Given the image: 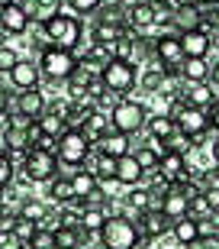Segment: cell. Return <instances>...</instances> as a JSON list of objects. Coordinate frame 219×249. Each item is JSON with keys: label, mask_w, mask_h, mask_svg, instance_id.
Masks as SVG:
<instances>
[{"label": "cell", "mask_w": 219, "mask_h": 249, "mask_svg": "<svg viewBox=\"0 0 219 249\" xmlns=\"http://www.w3.org/2000/svg\"><path fill=\"white\" fill-rule=\"evenodd\" d=\"M42 29H46V39L55 49L74 52V46L81 42V23H78V17H68V13H55L52 19L42 23Z\"/></svg>", "instance_id": "cell-1"}, {"label": "cell", "mask_w": 219, "mask_h": 249, "mask_svg": "<svg viewBox=\"0 0 219 249\" xmlns=\"http://www.w3.org/2000/svg\"><path fill=\"white\" fill-rule=\"evenodd\" d=\"M145 120H148V110H145V104H139V101H116L113 110H110V129L126 133V136L145 129Z\"/></svg>", "instance_id": "cell-2"}, {"label": "cell", "mask_w": 219, "mask_h": 249, "mask_svg": "<svg viewBox=\"0 0 219 249\" xmlns=\"http://www.w3.org/2000/svg\"><path fill=\"white\" fill-rule=\"evenodd\" d=\"M103 249H136L139 246V227L126 217H107L100 227Z\"/></svg>", "instance_id": "cell-3"}, {"label": "cell", "mask_w": 219, "mask_h": 249, "mask_svg": "<svg viewBox=\"0 0 219 249\" xmlns=\"http://www.w3.org/2000/svg\"><path fill=\"white\" fill-rule=\"evenodd\" d=\"M74 68H78L74 52H68V49H55V46H46V49H42L39 71L46 74V78H52V81H68V78L74 74Z\"/></svg>", "instance_id": "cell-4"}, {"label": "cell", "mask_w": 219, "mask_h": 249, "mask_svg": "<svg viewBox=\"0 0 219 249\" xmlns=\"http://www.w3.org/2000/svg\"><path fill=\"white\" fill-rule=\"evenodd\" d=\"M136 81H139V74H136V65H132V62L110 58V62L100 68V84L107 88V91H113V94L132 91V88H136Z\"/></svg>", "instance_id": "cell-5"}, {"label": "cell", "mask_w": 219, "mask_h": 249, "mask_svg": "<svg viewBox=\"0 0 219 249\" xmlns=\"http://www.w3.org/2000/svg\"><path fill=\"white\" fill-rule=\"evenodd\" d=\"M23 172H26L29 181L48 185V181L58 175V156H55V152H46V149H39V146H29L26 162H23Z\"/></svg>", "instance_id": "cell-6"}, {"label": "cell", "mask_w": 219, "mask_h": 249, "mask_svg": "<svg viewBox=\"0 0 219 249\" xmlns=\"http://www.w3.org/2000/svg\"><path fill=\"white\" fill-rule=\"evenodd\" d=\"M91 149L94 146L84 139L81 129H64L62 136H58L55 156H58V162H64V165H84L87 156H91Z\"/></svg>", "instance_id": "cell-7"}, {"label": "cell", "mask_w": 219, "mask_h": 249, "mask_svg": "<svg viewBox=\"0 0 219 249\" xmlns=\"http://www.w3.org/2000/svg\"><path fill=\"white\" fill-rule=\"evenodd\" d=\"M155 58L168 74H177L184 65V49H181V39L177 36H161L155 39Z\"/></svg>", "instance_id": "cell-8"}, {"label": "cell", "mask_w": 219, "mask_h": 249, "mask_svg": "<svg viewBox=\"0 0 219 249\" xmlns=\"http://www.w3.org/2000/svg\"><path fill=\"white\" fill-rule=\"evenodd\" d=\"M158 175L168 181V185H184L190 178V168H187V156L184 152H164L161 162H158Z\"/></svg>", "instance_id": "cell-9"}, {"label": "cell", "mask_w": 219, "mask_h": 249, "mask_svg": "<svg viewBox=\"0 0 219 249\" xmlns=\"http://www.w3.org/2000/svg\"><path fill=\"white\" fill-rule=\"evenodd\" d=\"M203 23V13L200 7L193 3V0H184L174 7V17H171V26H174V36H181V33H190V29H200Z\"/></svg>", "instance_id": "cell-10"}, {"label": "cell", "mask_w": 219, "mask_h": 249, "mask_svg": "<svg viewBox=\"0 0 219 249\" xmlns=\"http://www.w3.org/2000/svg\"><path fill=\"white\" fill-rule=\"evenodd\" d=\"M39 78H42V71H39V65L29 62V58H16V65L10 68V84L19 88V91H32V88H39Z\"/></svg>", "instance_id": "cell-11"}, {"label": "cell", "mask_w": 219, "mask_h": 249, "mask_svg": "<svg viewBox=\"0 0 219 249\" xmlns=\"http://www.w3.org/2000/svg\"><path fill=\"white\" fill-rule=\"evenodd\" d=\"M174 126H177V133H181V136L206 133V129H210V117H206V110H200V107H184V110L177 113Z\"/></svg>", "instance_id": "cell-12"}, {"label": "cell", "mask_w": 219, "mask_h": 249, "mask_svg": "<svg viewBox=\"0 0 219 249\" xmlns=\"http://www.w3.org/2000/svg\"><path fill=\"white\" fill-rule=\"evenodd\" d=\"M181 49H184V58H206L210 55V46L213 39L203 33V29H190V33H181Z\"/></svg>", "instance_id": "cell-13"}, {"label": "cell", "mask_w": 219, "mask_h": 249, "mask_svg": "<svg viewBox=\"0 0 219 249\" xmlns=\"http://www.w3.org/2000/svg\"><path fill=\"white\" fill-rule=\"evenodd\" d=\"M94 146H97V152H100V156H110V159H123V156H129V152H132L129 136H126V133H116V129H110L107 136H100Z\"/></svg>", "instance_id": "cell-14"}, {"label": "cell", "mask_w": 219, "mask_h": 249, "mask_svg": "<svg viewBox=\"0 0 219 249\" xmlns=\"http://www.w3.org/2000/svg\"><path fill=\"white\" fill-rule=\"evenodd\" d=\"M29 29V17L23 13L19 3H10V7L0 10V33H7V36H19V33H26Z\"/></svg>", "instance_id": "cell-15"}, {"label": "cell", "mask_w": 219, "mask_h": 249, "mask_svg": "<svg viewBox=\"0 0 219 249\" xmlns=\"http://www.w3.org/2000/svg\"><path fill=\"white\" fill-rule=\"evenodd\" d=\"M168 227H171V220H168L161 211H142V213H139V236H145V240H158V236H164Z\"/></svg>", "instance_id": "cell-16"}, {"label": "cell", "mask_w": 219, "mask_h": 249, "mask_svg": "<svg viewBox=\"0 0 219 249\" xmlns=\"http://www.w3.org/2000/svg\"><path fill=\"white\" fill-rule=\"evenodd\" d=\"M181 101L187 104V107H200V110H206V107H213V88L210 81H197V84H184L181 91Z\"/></svg>", "instance_id": "cell-17"}, {"label": "cell", "mask_w": 219, "mask_h": 249, "mask_svg": "<svg viewBox=\"0 0 219 249\" xmlns=\"http://www.w3.org/2000/svg\"><path fill=\"white\" fill-rule=\"evenodd\" d=\"M16 110L23 113V117H29V120H39V117L46 113V97H42V91H39V88L23 91L16 97Z\"/></svg>", "instance_id": "cell-18"}, {"label": "cell", "mask_w": 219, "mask_h": 249, "mask_svg": "<svg viewBox=\"0 0 219 249\" xmlns=\"http://www.w3.org/2000/svg\"><path fill=\"white\" fill-rule=\"evenodd\" d=\"M142 168H139V162H136V156L129 152V156H123V159H116V181L119 185H126V188H136L139 181H142Z\"/></svg>", "instance_id": "cell-19"}, {"label": "cell", "mask_w": 219, "mask_h": 249, "mask_svg": "<svg viewBox=\"0 0 219 249\" xmlns=\"http://www.w3.org/2000/svg\"><path fill=\"white\" fill-rule=\"evenodd\" d=\"M71 191H74V204L87 201V197L97 191V178H94V172H74L71 175Z\"/></svg>", "instance_id": "cell-20"}, {"label": "cell", "mask_w": 219, "mask_h": 249, "mask_svg": "<svg viewBox=\"0 0 219 249\" xmlns=\"http://www.w3.org/2000/svg\"><path fill=\"white\" fill-rule=\"evenodd\" d=\"M181 78H184V84L210 81V65H206V58H184V65H181Z\"/></svg>", "instance_id": "cell-21"}, {"label": "cell", "mask_w": 219, "mask_h": 249, "mask_svg": "<svg viewBox=\"0 0 219 249\" xmlns=\"http://www.w3.org/2000/svg\"><path fill=\"white\" fill-rule=\"evenodd\" d=\"M81 133H84V139H87V142L94 146V142H97L100 136H107V133H110V117H103V113H94V110H91V117L81 123Z\"/></svg>", "instance_id": "cell-22"}, {"label": "cell", "mask_w": 219, "mask_h": 249, "mask_svg": "<svg viewBox=\"0 0 219 249\" xmlns=\"http://www.w3.org/2000/svg\"><path fill=\"white\" fill-rule=\"evenodd\" d=\"M123 36H126V26L123 23H97V29H94V39L103 49H113Z\"/></svg>", "instance_id": "cell-23"}, {"label": "cell", "mask_w": 219, "mask_h": 249, "mask_svg": "<svg viewBox=\"0 0 219 249\" xmlns=\"http://www.w3.org/2000/svg\"><path fill=\"white\" fill-rule=\"evenodd\" d=\"M171 233H174V240L181 243V246H190V243L200 240V230H197V220H193V217H181V220H174L171 223Z\"/></svg>", "instance_id": "cell-24"}, {"label": "cell", "mask_w": 219, "mask_h": 249, "mask_svg": "<svg viewBox=\"0 0 219 249\" xmlns=\"http://www.w3.org/2000/svg\"><path fill=\"white\" fill-rule=\"evenodd\" d=\"M107 223V211L103 207H84L78 217V230L81 233H100V227Z\"/></svg>", "instance_id": "cell-25"}, {"label": "cell", "mask_w": 219, "mask_h": 249, "mask_svg": "<svg viewBox=\"0 0 219 249\" xmlns=\"http://www.w3.org/2000/svg\"><path fill=\"white\" fill-rule=\"evenodd\" d=\"M36 129L42 133V136H52V139H58V136L64 133V129H71V126L64 123V117H62V113H48V110H46V113H42V117L36 120Z\"/></svg>", "instance_id": "cell-26"}, {"label": "cell", "mask_w": 219, "mask_h": 249, "mask_svg": "<svg viewBox=\"0 0 219 249\" xmlns=\"http://www.w3.org/2000/svg\"><path fill=\"white\" fill-rule=\"evenodd\" d=\"M129 23H132L136 29L155 26V13H152V3H148V0H136V3L129 7Z\"/></svg>", "instance_id": "cell-27"}, {"label": "cell", "mask_w": 219, "mask_h": 249, "mask_svg": "<svg viewBox=\"0 0 219 249\" xmlns=\"http://www.w3.org/2000/svg\"><path fill=\"white\" fill-rule=\"evenodd\" d=\"M168 78H171V74L164 71L161 65H155V68H148V71L139 78V84H142L148 94H164V84H168Z\"/></svg>", "instance_id": "cell-28"}, {"label": "cell", "mask_w": 219, "mask_h": 249, "mask_svg": "<svg viewBox=\"0 0 219 249\" xmlns=\"http://www.w3.org/2000/svg\"><path fill=\"white\" fill-rule=\"evenodd\" d=\"M132 156H136V162H139V168H142V172H158L161 152H158L155 146H139V149H132Z\"/></svg>", "instance_id": "cell-29"}, {"label": "cell", "mask_w": 219, "mask_h": 249, "mask_svg": "<svg viewBox=\"0 0 219 249\" xmlns=\"http://www.w3.org/2000/svg\"><path fill=\"white\" fill-rule=\"evenodd\" d=\"M55 249H81V230L78 227H58L55 230Z\"/></svg>", "instance_id": "cell-30"}, {"label": "cell", "mask_w": 219, "mask_h": 249, "mask_svg": "<svg viewBox=\"0 0 219 249\" xmlns=\"http://www.w3.org/2000/svg\"><path fill=\"white\" fill-rule=\"evenodd\" d=\"M52 197H55V204H74V191H71V175L68 178H58L55 175L52 181Z\"/></svg>", "instance_id": "cell-31"}, {"label": "cell", "mask_w": 219, "mask_h": 249, "mask_svg": "<svg viewBox=\"0 0 219 249\" xmlns=\"http://www.w3.org/2000/svg\"><path fill=\"white\" fill-rule=\"evenodd\" d=\"M94 178H97V181H116V159L100 156V152H97V165H94Z\"/></svg>", "instance_id": "cell-32"}, {"label": "cell", "mask_w": 219, "mask_h": 249, "mask_svg": "<svg viewBox=\"0 0 219 249\" xmlns=\"http://www.w3.org/2000/svg\"><path fill=\"white\" fill-rule=\"evenodd\" d=\"M10 230H13V236H16V240L23 243V246H26V243L32 240V236H36V230H39V223L26 220V217H13V227H10Z\"/></svg>", "instance_id": "cell-33"}, {"label": "cell", "mask_w": 219, "mask_h": 249, "mask_svg": "<svg viewBox=\"0 0 219 249\" xmlns=\"http://www.w3.org/2000/svg\"><path fill=\"white\" fill-rule=\"evenodd\" d=\"M32 7H36L32 19L46 23V19H52L55 13H62V0H32Z\"/></svg>", "instance_id": "cell-34"}, {"label": "cell", "mask_w": 219, "mask_h": 249, "mask_svg": "<svg viewBox=\"0 0 219 249\" xmlns=\"http://www.w3.org/2000/svg\"><path fill=\"white\" fill-rule=\"evenodd\" d=\"M46 204L42 201H36V197H26V201H23V207H19V213L16 217H26V220H32V223H39L42 220V217H46Z\"/></svg>", "instance_id": "cell-35"}, {"label": "cell", "mask_w": 219, "mask_h": 249, "mask_svg": "<svg viewBox=\"0 0 219 249\" xmlns=\"http://www.w3.org/2000/svg\"><path fill=\"white\" fill-rule=\"evenodd\" d=\"M129 207H136L139 213H142V211H152V191L136 185L132 191H129Z\"/></svg>", "instance_id": "cell-36"}, {"label": "cell", "mask_w": 219, "mask_h": 249, "mask_svg": "<svg viewBox=\"0 0 219 249\" xmlns=\"http://www.w3.org/2000/svg\"><path fill=\"white\" fill-rule=\"evenodd\" d=\"M29 249H55V233H48V230H36V236L26 243Z\"/></svg>", "instance_id": "cell-37"}, {"label": "cell", "mask_w": 219, "mask_h": 249, "mask_svg": "<svg viewBox=\"0 0 219 249\" xmlns=\"http://www.w3.org/2000/svg\"><path fill=\"white\" fill-rule=\"evenodd\" d=\"M13 172H16V168H13V159H10V156H0V191L13 181Z\"/></svg>", "instance_id": "cell-38"}, {"label": "cell", "mask_w": 219, "mask_h": 249, "mask_svg": "<svg viewBox=\"0 0 219 249\" xmlns=\"http://www.w3.org/2000/svg\"><path fill=\"white\" fill-rule=\"evenodd\" d=\"M13 65H16V52L10 46H0V74H10Z\"/></svg>", "instance_id": "cell-39"}, {"label": "cell", "mask_w": 219, "mask_h": 249, "mask_svg": "<svg viewBox=\"0 0 219 249\" xmlns=\"http://www.w3.org/2000/svg\"><path fill=\"white\" fill-rule=\"evenodd\" d=\"M100 3H103V0H68V7H71L74 13H94Z\"/></svg>", "instance_id": "cell-40"}, {"label": "cell", "mask_w": 219, "mask_h": 249, "mask_svg": "<svg viewBox=\"0 0 219 249\" xmlns=\"http://www.w3.org/2000/svg\"><path fill=\"white\" fill-rule=\"evenodd\" d=\"M7 129H10V113L3 110L0 113V156H7L10 146H7Z\"/></svg>", "instance_id": "cell-41"}, {"label": "cell", "mask_w": 219, "mask_h": 249, "mask_svg": "<svg viewBox=\"0 0 219 249\" xmlns=\"http://www.w3.org/2000/svg\"><path fill=\"white\" fill-rule=\"evenodd\" d=\"M0 249H23V243L13 236V230H0Z\"/></svg>", "instance_id": "cell-42"}, {"label": "cell", "mask_w": 219, "mask_h": 249, "mask_svg": "<svg viewBox=\"0 0 219 249\" xmlns=\"http://www.w3.org/2000/svg\"><path fill=\"white\" fill-rule=\"evenodd\" d=\"M203 197H206V204L213 207V213H219V185L206 188V191H203Z\"/></svg>", "instance_id": "cell-43"}, {"label": "cell", "mask_w": 219, "mask_h": 249, "mask_svg": "<svg viewBox=\"0 0 219 249\" xmlns=\"http://www.w3.org/2000/svg\"><path fill=\"white\" fill-rule=\"evenodd\" d=\"M206 117H210V129H216V136H219V101L206 110Z\"/></svg>", "instance_id": "cell-44"}, {"label": "cell", "mask_w": 219, "mask_h": 249, "mask_svg": "<svg viewBox=\"0 0 219 249\" xmlns=\"http://www.w3.org/2000/svg\"><path fill=\"white\" fill-rule=\"evenodd\" d=\"M210 84H219V62L210 65Z\"/></svg>", "instance_id": "cell-45"}, {"label": "cell", "mask_w": 219, "mask_h": 249, "mask_svg": "<svg viewBox=\"0 0 219 249\" xmlns=\"http://www.w3.org/2000/svg\"><path fill=\"white\" fill-rule=\"evenodd\" d=\"M210 149H213V162H216V165H219V136H216V139H213V142H210Z\"/></svg>", "instance_id": "cell-46"}, {"label": "cell", "mask_w": 219, "mask_h": 249, "mask_svg": "<svg viewBox=\"0 0 219 249\" xmlns=\"http://www.w3.org/2000/svg\"><path fill=\"white\" fill-rule=\"evenodd\" d=\"M7 110V91H3V88H0V113Z\"/></svg>", "instance_id": "cell-47"}, {"label": "cell", "mask_w": 219, "mask_h": 249, "mask_svg": "<svg viewBox=\"0 0 219 249\" xmlns=\"http://www.w3.org/2000/svg\"><path fill=\"white\" fill-rule=\"evenodd\" d=\"M193 3H197V7H206V3H210V7H216L219 0H193Z\"/></svg>", "instance_id": "cell-48"}, {"label": "cell", "mask_w": 219, "mask_h": 249, "mask_svg": "<svg viewBox=\"0 0 219 249\" xmlns=\"http://www.w3.org/2000/svg\"><path fill=\"white\" fill-rule=\"evenodd\" d=\"M10 3H16V0H0V10H3V7H10Z\"/></svg>", "instance_id": "cell-49"}, {"label": "cell", "mask_w": 219, "mask_h": 249, "mask_svg": "<svg viewBox=\"0 0 219 249\" xmlns=\"http://www.w3.org/2000/svg\"><path fill=\"white\" fill-rule=\"evenodd\" d=\"M0 230H3V227H0Z\"/></svg>", "instance_id": "cell-50"}]
</instances>
